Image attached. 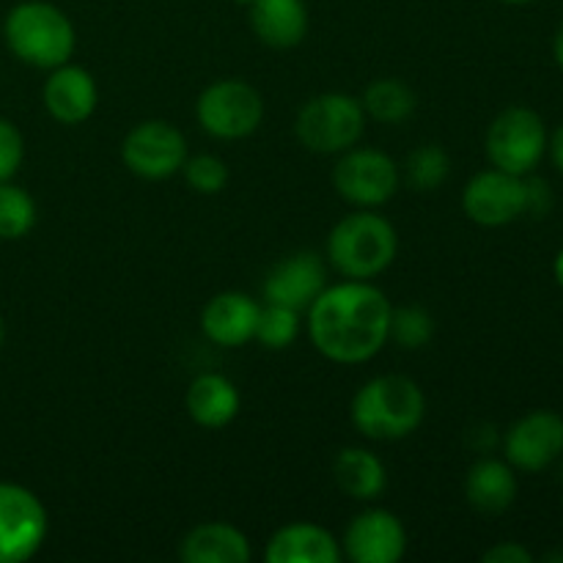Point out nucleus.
<instances>
[{
  "instance_id": "nucleus-1",
  "label": "nucleus",
  "mask_w": 563,
  "mask_h": 563,
  "mask_svg": "<svg viewBox=\"0 0 563 563\" xmlns=\"http://www.w3.org/2000/svg\"><path fill=\"white\" fill-rule=\"evenodd\" d=\"M390 300L368 280L324 286L308 308V335L328 361L366 363L390 339Z\"/></svg>"
},
{
  "instance_id": "nucleus-2",
  "label": "nucleus",
  "mask_w": 563,
  "mask_h": 563,
  "mask_svg": "<svg viewBox=\"0 0 563 563\" xmlns=\"http://www.w3.org/2000/svg\"><path fill=\"white\" fill-rule=\"evenodd\" d=\"M3 36L11 55L22 64L49 69L64 66L75 53V25L47 0H22L5 14Z\"/></svg>"
},
{
  "instance_id": "nucleus-3",
  "label": "nucleus",
  "mask_w": 563,
  "mask_h": 563,
  "mask_svg": "<svg viewBox=\"0 0 563 563\" xmlns=\"http://www.w3.org/2000/svg\"><path fill=\"white\" fill-rule=\"evenodd\" d=\"M423 412V390L401 374L368 379L352 399V423L368 440L407 438L421 427Z\"/></svg>"
},
{
  "instance_id": "nucleus-4",
  "label": "nucleus",
  "mask_w": 563,
  "mask_h": 563,
  "mask_svg": "<svg viewBox=\"0 0 563 563\" xmlns=\"http://www.w3.org/2000/svg\"><path fill=\"white\" fill-rule=\"evenodd\" d=\"M399 251L396 229L374 212L346 214L328 236V258L344 278L368 280L385 273Z\"/></svg>"
},
{
  "instance_id": "nucleus-5",
  "label": "nucleus",
  "mask_w": 563,
  "mask_h": 563,
  "mask_svg": "<svg viewBox=\"0 0 563 563\" xmlns=\"http://www.w3.org/2000/svg\"><path fill=\"white\" fill-rule=\"evenodd\" d=\"M366 130V110L350 93H319L297 113V141L313 154H344Z\"/></svg>"
},
{
  "instance_id": "nucleus-6",
  "label": "nucleus",
  "mask_w": 563,
  "mask_h": 563,
  "mask_svg": "<svg viewBox=\"0 0 563 563\" xmlns=\"http://www.w3.org/2000/svg\"><path fill=\"white\" fill-rule=\"evenodd\" d=\"M198 124L220 141H240L253 135L264 119V99L251 82L218 80L201 91L196 102Z\"/></svg>"
},
{
  "instance_id": "nucleus-7",
  "label": "nucleus",
  "mask_w": 563,
  "mask_h": 563,
  "mask_svg": "<svg viewBox=\"0 0 563 563\" xmlns=\"http://www.w3.org/2000/svg\"><path fill=\"white\" fill-rule=\"evenodd\" d=\"M548 152V130L531 108H509L489 124L487 157L495 168L528 176Z\"/></svg>"
},
{
  "instance_id": "nucleus-8",
  "label": "nucleus",
  "mask_w": 563,
  "mask_h": 563,
  "mask_svg": "<svg viewBox=\"0 0 563 563\" xmlns=\"http://www.w3.org/2000/svg\"><path fill=\"white\" fill-rule=\"evenodd\" d=\"M399 165L377 148H346L333 170V185L339 196L363 209L388 203L399 190Z\"/></svg>"
},
{
  "instance_id": "nucleus-9",
  "label": "nucleus",
  "mask_w": 563,
  "mask_h": 563,
  "mask_svg": "<svg viewBox=\"0 0 563 563\" xmlns=\"http://www.w3.org/2000/svg\"><path fill=\"white\" fill-rule=\"evenodd\" d=\"M47 537L44 504L20 484L0 482V563H22Z\"/></svg>"
},
{
  "instance_id": "nucleus-10",
  "label": "nucleus",
  "mask_w": 563,
  "mask_h": 563,
  "mask_svg": "<svg viewBox=\"0 0 563 563\" xmlns=\"http://www.w3.org/2000/svg\"><path fill=\"white\" fill-rule=\"evenodd\" d=\"M121 159L141 179H168L187 159V141L168 121H141L121 143Z\"/></svg>"
},
{
  "instance_id": "nucleus-11",
  "label": "nucleus",
  "mask_w": 563,
  "mask_h": 563,
  "mask_svg": "<svg viewBox=\"0 0 563 563\" xmlns=\"http://www.w3.org/2000/svg\"><path fill=\"white\" fill-rule=\"evenodd\" d=\"M528 190L526 176L506 174V170L493 168L482 170L467 181L462 192V209L473 223L484 229H498V225L515 223L526 214Z\"/></svg>"
},
{
  "instance_id": "nucleus-12",
  "label": "nucleus",
  "mask_w": 563,
  "mask_h": 563,
  "mask_svg": "<svg viewBox=\"0 0 563 563\" xmlns=\"http://www.w3.org/2000/svg\"><path fill=\"white\" fill-rule=\"evenodd\" d=\"M504 451L517 471H544L563 454V418L550 410L528 412L506 432Z\"/></svg>"
},
{
  "instance_id": "nucleus-13",
  "label": "nucleus",
  "mask_w": 563,
  "mask_h": 563,
  "mask_svg": "<svg viewBox=\"0 0 563 563\" xmlns=\"http://www.w3.org/2000/svg\"><path fill=\"white\" fill-rule=\"evenodd\" d=\"M341 550L355 563H396L407 553V531L390 511L368 509L350 522Z\"/></svg>"
},
{
  "instance_id": "nucleus-14",
  "label": "nucleus",
  "mask_w": 563,
  "mask_h": 563,
  "mask_svg": "<svg viewBox=\"0 0 563 563\" xmlns=\"http://www.w3.org/2000/svg\"><path fill=\"white\" fill-rule=\"evenodd\" d=\"M324 286H328V269L322 258L311 251L295 253L269 269L264 280V300L295 311H308Z\"/></svg>"
},
{
  "instance_id": "nucleus-15",
  "label": "nucleus",
  "mask_w": 563,
  "mask_h": 563,
  "mask_svg": "<svg viewBox=\"0 0 563 563\" xmlns=\"http://www.w3.org/2000/svg\"><path fill=\"white\" fill-rule=\"evenodd\" d=\"M44 108L58 124L75 126L91 119L99 102V88L91 71L82 66H55L53 75L44 82Z\"/></svg>"
},
{
  "instance_id": "nucleus-16",
  "label": "nucleus",
  "mask_w": 563,
  "mask_h": 563,
  "mask_svg": "<svg viewBox=\"0 0 563 563\" xmlns=\"http://www.w3.org/2000/svg\"><path fill=\"white\" fill-rule=\"evenodd\" d=\"M258 306L245 291H223L207 302L201 313V328L212 344L218 346H245L256 335Z\"/></svg>"
},
{
  "instance_id": "nucleus-17",
  "label": "nucleus",
  "mask_w": 563,
  "mask_h": 563,
  "mask_svg": "<svg viewBox=\"0 0 563 563\" xmlns=\"http://www.w3.org/2000/svg\"><path fill=\"white\" fill-rule=\"evenodd\" d=\"M267 563H339L344 559L341 542L313 522H291L273 533L264 550Z\"/></svg>"
},
{
  "instance_id": "nucleus-18",
  "label": "nucleus",
  "mask_w": 563,
  "mask_h": 563,
  "mask_svg": "<svg viewBox=\"0 0 563 563\" xmlns=\"http://www.w3.org/2000/svg\"><path fill=\"white\" fill-rule=\"evenodd\" d=\"M247 14H251L253 33L267 47H297L308 33L306 0H253Z\"/></svg>"
},
{
  "instance_id": "nucleus-19",
  "label": "nucleus",
  "mask_w": 563,
  "mask_h": 563,
  "mask_svg": "<svg viewBox=\"0 0 563 563\" xmlns=\"http://www.w3.org/2000/svg\"><path fill=\"white\" fill-rule=\"evenodd\" d=\"M179 555L187 563H247L253 550L240 528L229 522H203L187 533Z\"/></svg>"
},
{
  "instance_id": "nucleus-20",
  "label": "nucleus",
  "mask_w": 563,
  "mask_h": 563,
  "mask_svg": "<svg viewBox=\"0 0 563 563\" xmlns=\"http://www.w3.org/2000/svg\"><path fill=\"white\" fill-rule=\"evenodd\" d=\"M187 412L203 429H223L240 412V390L223 374H201L185 396Z\"/></svg>"
},
{
  "instance_id": "nucleus-21",
  "label": "nucleus",
  "mask_w": 563,
  "mask_h": 563,
  "mask_svg": "<svg viewBox=\"0 0 563 563\" xmlns=\"http://www.w3.org/2000/svg\"><path fill=\"white\" fill-rule=\"evenodd\" d=\"M467 504L482 515H504L517 498V476L509 462L484 456L471 467L465 482Z\"/></svg>"
},
{
  "instance_id": "nucleus-22",
  "label": "nucleus",
  "mask_w": 563,
  "mask_h": 563,
  "mask_svg": "<svg viewBox=\"0 0 563 563\" xmlns=\"http://www.w3.org/2000/svg\"><path fill=\"white\" fill-rule=\"evenodd\" d=\"M335 484L341 493H346L355 500H374L385 493L388 487V471L366 449H344L339 451L333 465Z\"/></svg>"
},
{
  "instance_id": "nucleus-23",
  "label": "nucleus",
  "mask_w": 563,
  "mask_h": 563,
  "mask_svg": "<svg viewBox=\"0 0 563 563\" xmlns=\"http://www.w3.org/2000/svg\"><path fill=\"white\" fill-rule=\"evenodd\" d=\"M363 110H366L368 119L379 121V124H401V121L410 119L416 113V91L407 86L405 80H396V77H379L372 86L363 91L361 99Z\"/></svg>"
},
{
  "instance_id": "nucleus-24",
  "label": "nucleus",
  "mask_w": 563,
  "mask_h": 563,
  "mask_svg": "<svg viewBox=\"0 0 563 563\" xmlns=\"http://www.w3.org/2000/svg\"><path fill=\"white\" fill-rule=\"evenodd\" d=\"M451 157L438 143H423L407 157L405 179L416 192H432L449 179Z\"/></svg>"
},
{
  "instance_id": "nucleus-25",
  "label": "nucleus",
  "mask_w": 563,
  "mask_h": 563,
  "mask_svg": "<svg viewBox=\"0 0 563 563\" xmlns=\"http://www.w3.org/2000/svg\"><path fill=\"white\" fill-rule=\"evenodd\" d=\"M36 201L22 187L0 181V240H22L36 225Z\"/></svg>"
},
{
  "instance_id": "nucleus-26",
  "label": "nucleus",
  "mask_w": 563,
  "mask_h": 563,
  "mask_svg": "<svg viewBox=\"0 0 563 563\" xmlns=\"http://www.w3.org/2000/svg\"><path fill=\"white\" fill-rule=\"evenodd\" d=\"M297 335H300V311L275 306V302L262 306L256 322V335H253L258 344L267 346V350H286V346L295 344Z\"/></svg>"
},
{
  "instance_id": "nucleus-27",
  "label": "nucleus",
  "mask_w": 563,
  "mask_h": 563,
  "mask_svg": "<svg viewBox=\"0 0 563 563\" xmlns=\"http://www.w3.org/2000/svg\"><path fill=\"white\" fill-rule=\"evenodd\" d=\"M434 335V319L427 308L421 306H405L390 311V339L401 346V350H421L432 341Z\"/></svg>"
},
{
  "instance_id": "nucleus-28",
  "label": "nucleus",
  "mask_w": 563,
  "mask_h": 563,
  "mask_svg": "<svg viewBox=\"0 0 563 563\" xmlns=\"http://www.w3.org/2000/svg\"><path fill=\"white\" fill-rule=\"evenodd\" d=\"M181 174H185L187 185L196 192H201V196H218L229 185V165L220 157H214V154L187 157L185 165H181Z\"/></svg>"
},
{
  "instance_id": "nucleus-29",
  "label": "nucleus",
  "mask_w": 563,
  "mask_h": 563,
  "mask_svg": "<svg viewBox=\"0 0 563 563\" xmlns=\"http://www.w3.org/2000/svg\"><path fill=\"white\" fill-rule=\"evenodd\" d=\"M25 157L22 132L9 119H0V181H9L20 170Z\"/></svg>"
},
{
  "instance_id": "nucleus-30",
  "label": "nucleus",
  "mask_w": 563,
  "mask_h": 563,
  "mask_svg": "<svg viewBox=\"0 0 563 563\" xmlns=\"http://www.w3.org/2000/svg\"><path fill=\"white\" fill-rule=\"evenodd\" d=\"M526 190H528V203H526V214H542L550 212L553 207V192H550V185L544 179H526Z\"/></svg>"
},
{
  "instance_id": "nucleus-31",
  "label": "nucleus",
  "mask_w": 563,
  "mask_h": 563,
  "mask_svg": "<svg viewBox=\"0 0 563 563\" xmlns=\"http://www.w3.org/2000/svg\"><path fill=\"white\" fill-rule=\"evenodd\" d=\"M484 561L487 563H531L533 555L528 553L522 544L500 542V544H495L493 550H487V553H484Z\"/></svg>"
},
{
  "instance_id": "nucleus-32",
  "label": "nucleus",
  "mask_w": 563,
  "mask_h": 563,
  "mask_svg": "<svg viewBox=\"0 0 563 563\" xmlns=\"http://www.w3.org/2000/svg\"><path fill=\"white\" fill-rule=\"evenodd\" d=\"M548 148H550V157H553L555 168L563 174V124L553 132V137H548Z\"/></svg>"
},
{
  "instance_id": "nucleus-33",
  "label": "nucleus",
  "mask_w": 563,
  "mask_h": 563,
  "mask_svg": "<svg viewBox=\"0 0 563 563\" xmlns=\"http://www.w3.org/2000/svg\"><path fill=\"white\" fill-rule=\"evenodd\" d=\"M553 53H555V60H559V66L563 69V22L559 27V33H555V42H553Z\"/></svg>"
},
{
  "instance_id": "nucleus-34",
  "label": "nucleus",
  "mask_w": 563,
  "mask_h": 563,
  "mask_svg": "<svg viewBox=\"0 0 563 563\" xmlns=\"http://www.w3.org/2000/svg\"><path fill=\"white\" fill-rule=\"evenodd\" d=\"M555 280H559V286L563 289V247L559 256H555Z\"/></svg>"
},
{
  "instance_id": "nucleus-35",
  "label": "nucleus",
  "mask_w": 563,
  "mask_h": 563,
  "mask_svg": "<svg viewBox=\"0 0 563 563\" xmlns=\"http://www.w3.org/2000/svg\"><path fill=\"white\" fill-rule=\"evenodd\" d=\"M5 344V322H3V313H0V350Z\"/></svg>"
},
{
  "instance_id": "nucleus-36",
  "label": "nucleus",
  "mask_w": 563,
  "mask_h": 563,
  "mask_svg": "<svg viewBox=\"0 0 563 563\" xmlns=\"http://www.w3.org/2000/svg\"><path fill=\"white\" fill-rule=\"evenodd\" d=\"M498 3H506V5H526V3H533V0H498Z\"/></svg>"
},
{
  "instance_id": "nucleus-37",
  "label": "nucleus",
  "mask_w": 563,
  "mask_h": 563,
  "mask_svg": "<svg viewBox=\"0 0 563 563\" xmlns=\"http://www.w3.org/2000/svg\"><path fill=\"white\" fill-rule=\"evenodd\" d=\"M544 561H563V553H550V555H544Z\"/></svg>"
},
{
  "instance_id": "nucleus-38",
  "label": "nucleus",
  "mask_w": 563,
  "mask_h": 563,
  "mask_svg": "<svg viewBox=\"0 0 563 563\" xmlns=\"http://www.w3.org/2000/svg\"><path fill=\"white\" fill-rule=\"evenodd\" d=\"M234 3H240V5H251L253 0H234Z\"/></svg>"
},
{
  "instance_id": "nucleus-39",
  "label": "nucleus",
  "mask_w": 563,
  "mask_h": 563,
  "mask_svg": "<svg viewBox=\"0 0 563 563\" xmlns=\"http://www.w3.org/2000/svg\"><path fill=\"white\" fill-rule=\"evenodd\" d=\"M561 482H563V467H561Z\"/></svg>"
}]
</instances>
